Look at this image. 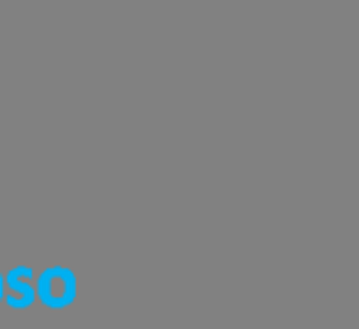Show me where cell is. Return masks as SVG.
<instances>
[{
  "label": "cell",
  "instance_id": "6da1fadb",
  "mask_svg": "<svg viewBox=\"0 0 359 329\" xmlns=\"http://www.w3.org/2000/svg\"><path fill=\"white\" fill-rule=\"evenodd\" d=\"M34 290H37V298L42 300V305L52 307V310H62V307H69L76 300L79 286H76V276L72 268L49 266L42 271Z\"/></svg>",
  "mask_w": 359,
  "mask_h": 329
},
{
  "label": "cell",
  "instance_id": "7a4b0ae2",
  "mask_svg": "<svg viewBox=\"0 0 359 329\" xmlns=\"http://www.w3.org/2000/svg\"><path fill=\"white\" fill-rule=\"evenodd\" d=\"M34 278V271L29 266H15L13 271L5 276V286L10 288V295H5V302H8L13 310H27L32 307V302L37 300V290L29 281Z\"/></svg>",
  "mask_w": 359,
  "mask_h": 329
},
{
  "label": "cell",
  "instance_id": "3957f363",
  "mask_svg": "<svg viewBox=\"0 0 359 329\" xmlns=\"http://www.w3.org/2000/svg\"><path fill=\"white\" fill-rule=\"evenodd\" d=\"M5 300V278H3V273H0V302Z\"/></svg>",
  "mask_w": 359,
  "mask_h": 329
}]
</instances>
